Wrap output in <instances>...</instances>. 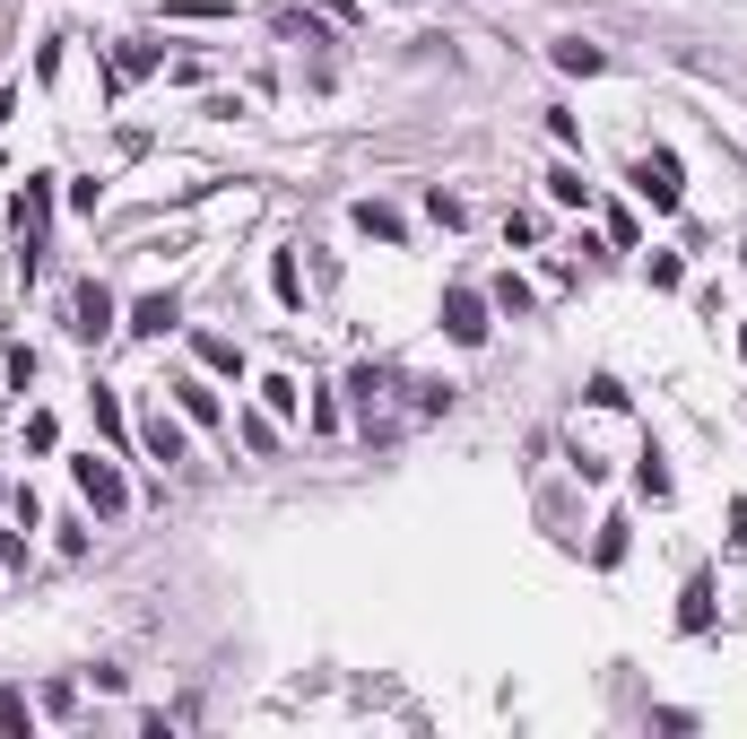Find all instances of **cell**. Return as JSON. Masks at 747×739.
Returning <instances> with one entry per match:
<instances>
[{
    "instance_id": "obj_19",
    "label": "cell",
    "mask_w": 747,
    "mask_h": 739,
    "mask_svg": "<svg viewBox=\"0 0 747 739\" xmlns=\"http://www.w3.org/2000/svg\"><path fill=\"white\" fill-rule=\"evenodd\" d=\"M174 18H227V0H174Z\"/></svg>"
},
{
    "instance_id": "obj_15",
    "label": "cell",
    "mask_w": 747,
    "mask_h": 739,
    "mask_svg": "<svg viewBox=\"0 0 747 739\" xmlns=\"http://www.w3.org/2000/svg\"><path fill=\"white\" fill-rule=\"evenodd\" d=\"M269 287H278V305H296V296H304V278H296V261H287V252L269 261Z\"/></svg>"
},
{
    "instance_id": "obj_3",
    "label": "cell",
    "mask_w": 747,
    "mask_h": 739,
    "mask_svg": "<svg viewBox=\"0 0 747 739\" xmlns=\"http://www.w3.org/2000/svg\"><path fill=\"white\" fill-rule=\"evenodd\" d=\"M634 192H643L652 209H678V157H669V148H643V157H634Z\"/></svg>"
},
{
    "instance_id": "obj_13",
    "label": "cell",
    "mask_w": 747,
    "mask_h": 739,
    "mask_svg": "<svg viewBox=\"0 0 747 739\" xmlns=\"http://www.w3.org/2000/svg\"><path fill=\"white\" fill-rule=\"evenodd\" d=\"M548 201H565V209H583V201H591V183H583L574 166H556V174H548Z\"/></svg>"
},
{
    "instance_id": "obj_1",
    "label": "cell",
    "mask_w": 747,
    "mask_h": 739,
    "mask_svg": "<svg viewBox=\"0 0 747 739\" xmlns=\"http://www.w3.org/2000/svg\"><path fill=\"white\" fill-rule=\"evenodd\" d=\"M444 331H452V349H487V296L479 287H444Z\"/></svg>"
},
{
    "instance_id": "obj_20",
    "label": "cell",
    "mask_w": 747,
    "mask_h": 739,
    "mask_svg": "<svg viewBox=\"0 0 747 739\" xmlns=\"http://www.w3.org/2000/svg\"><path fill=\"white\" fill-rule=\"evenodd\" d=\"M0 566H26V531H0Z\"/></svg>"
},
{
    "instance_id": "obj_4",
    "label": "cell",
    "mask_w": 747,
    "mask_h": 739,
    "mask_svg": "<svg viewBox=\"0 0 747 739\" xmlns=\"http://www.w3.org/2000/svg\"><path fill=\"white\" fill-rule=\"evenodd\" d=\"M348 391H357L366 435H382V427H391V400H382V391H391V366H357V374H348Z\"/></svg>"
},
{
    "instance_id": "obj_17",
    "label": "cell",
    "mask_w": 747,
    "mask_h": 739,
    "mask_svg": "<svg viewBox=\"0 0 747 739\" xmlns=\"http://www.w3.org/2000/svg\"><path fill=\"white\" fill-rule=\"evenodd\" d=\"M496 305H504V314H530V287H521L513 270H504V278H496Z\"/></svg>"
},
{
    "instance_id": "obj_5",
    "label": "cell",
    "mask_w": 747,
    "mask_h": 739,
    "mask_svg": "<svg viewBox=\"0 0 747 739\" xmlns=\"http://www.w3.org/2000/svg\"><path fill=\"white\" fill-rule=\"evenodd\" d=\"M70 331H79V340H105V331H114V296H105L96 278H79V296H70Z\"/></svg>"
},
{
    "instance_id": "obj_9",
    "label": "cell",
    "mask_w": 747,
    "mask_h": 739,
    "mask_svg": "<svg viewBox=\"0 0 747 739\" xmlns=\"http://www.w3.org/2000/svg\"><path fill=\"white\" fill-rule=\"evenodd\" d=\"M139 444H148V462H183V427H174L165 409H157V418L139 427Z\"/></svg>"
},
{
    "instance_id": "obj_21",
    "label": "cell",
    "mask_w": 747,
    "mask_h": 739,
    "mask_svg": "<svg viewBox=\"0 0 747 739\" xmlns=\"http://www.w3.org/2000/svg\"><path fill=\"white\" fill-rule=\"evenodd\" d=\"M731 548H739V557H747V496H739V504H731Z\"/></svg>"
},
{
    "instance_id": "obj_6",
    "label": "cell",
    "mask_w": 747,
    "mask_h": 739,
    "mask_svg": "<svg viewBox=\"0 0 747 739\" xmlns=\"http://www.w3.org/2000/svg\"><path fill=\"white\" fill-rule=\"evenodd\" d=\"M174 322H183V305H174V296H139V305H130V331H139V340H165Z\"/></svg>"
},
{
    "instance_id": "obj_10",
    "label": "cell",
    "mask_w": 747,
    "mask_h": 739,
    "mask_svg": "<svg viewBox=\"0 0 747 739\" xmlns=\"http://www.w3.org/2000/svg\"><path fill=\"white\" fill-rule=\"evenodd\" d=\"M192 357H200L209 374H244V349H235V340H218V331H200V340H192Z\"/></svg>"
},
{
    "instance_id": "obj_12",
    "label": "cell",
    "mask_w": 747,
    "mask_h": 739,
    "mask_svg": "<svg viewBox=\"0 0 747 739\" xmlns=\"http://www.w3.org/2000/svg\"><path fill=\"white\" fill-rule=\"evenodd\" d=\"M634 488L652 496V504H669V462H660V453H643V462H634Z\"/></svg>"
},
{
    "instance_id": "obj_22",
    "label": "cell",
    "mask_w": 747,
    "mask_h": 739,
    "mask_svg": "<svg viewBox=\"0 0 747 739\" xmlns=\"http://www.w3.org/2000/svg\"><path fill=\"white\" fill-rule=\"evenodd\" d=\"M9 114H18V96H9V88H0V123H9Z\"/></svg>"
},
{
    "instance_id": "obj_11",
    "label": "cell",
    "mask_w": 747,
    "mask_h": 739,
    "mask_svg": "<svg viewBox=\"0 0 747 739\" xmlns=\"http://www.w3.org/2000/svg\"><path fill=\"white\" fill-rule=\"evenodd\" d=\"M174 400H183L192 427H218V391H209V383H174Z\"/></svg>"
},
{
    "instance_id": "obj_18",
    "label": "cell",
    "mask_w": 747,
    "mask_h": 739,
    "mask_svg": "<svg viewBox=\"0 0 747 739\" xmlns=\"http://www.w3.org/2000/svg\"><path fill=\"white\" fill-rule=\"evenodd\" d=\"M0 731H26V696L18 687H0Z\"/></svg>"
},
{
    "instance_id": "obj_2",
    "label": "cell",
    "mask_w": 747,
    "mask_h": 739,
    "mask_svg": "<svg viewBox=\"0 0 747 739\" xmlns=\"http://www.w3.org/2000/svg\"><path fill=\"white\" fill-rule=\"evenodd\" d=\"M70 479H79V496H88L96 513H123V504H130L123 470H114V462H96V453H79V462H70Z\"/></svg>"
},
{
    "instance_id": "obj_14",
    "label": "cell",
    "mask_w": 747,
    "mask_h": 739,
    "mask_svg": "<svg viewBox=\"0 0 747 739\" xmlns=\"http://www.w3.org/2000/svg\"><path fill=\"white\" fill-rule=\"evenodd\" d=\"M357 227H366V236H382V245H400V218H391L382 201H357Z\"/></svg>"
},
{
    "instance_id": "obj_8",
    "label": "cell",
    "mask_w": 747,
    "mask_h": 739,
    "mask_svg": "<svg viewBox=\"0 0 747 739\" xmlns=\"http://www.w3.org/2000/svg\"><path fill=\"white\" fill-rule=\"evenodd\" d=\"M556 70H574V79H600V70H609V53H600V44H583V35H565V44H556Z\"/></svg>"
},
{
    "instance_id": "obj_16",
    "label": "cell",
    "mask_w": 747,
    "mask_h": 739,
    "mask_svg": "<svg viewBox=\"0 0 747 739\" xmlns=\"http://www.w3.org/2000/svg\"><path fill=\"white\" fill-rule=\"evenodd\" d=\"M114 70H123V79H148V70H157V44H130V53L114 61Z\"/></svg>"
},
{
    "instance_id": "obj_7",
    "label": "cell",
    "mask_w": 747,
    "mask_h": 739,
    "mask_svg": "<svg viewBox=\"0 0 747 739\" xmlns=\"http://www.w3.org/2000/svg\"><path fill=\"white\" fill-rule=\"evenodd\" d=\"M678 626H687V635L713 626V575H687V592H678Z\"/></svg>"
}]
</instances>
